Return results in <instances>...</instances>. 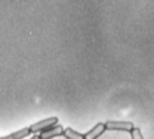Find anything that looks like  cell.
<instances>
[{
    "label": "cell",
    "instance_id": "6da1fadb",
    "mask_svg": "<svg viewBox=\"0 0 154 139\" xmlns=\"http://www.w3.org/2000/svg\"><path fill=\"white\" fill-rule=\"evenodd\" d=\"M58 123V117H48V118H45V120H41L34 124L30 126V131L31 133H36V132H40V131H43L48 127H52L54 124Z\"/></svg>",
    "mask_w": 154,
    "mask_h": 139
},
{
    "label": "cell",
    "instance_id": "7a4b0ae2",
    "mask_svg": "<svg viewBox=\"0 0 154 139\" xmlns=\"http://www.w3.org/2000/svg\"><path fill=\"white\" fill-rule=\"evenodd\" d=\"M106 124L107 129H112V131H125V132H131V129L134 128V124L131 122H124V121H109Z\"/></svg>",
    "mask_w": 154,
    "mask_h": 139
},
{
    "label": "cell",
    "instance_id": "3957f363",
    "mask_svg": "<svg viewBox=\"0 0 154 139\" xmlns=\"http://www.w3.org/2000/svg\"><path fill=\"white\" fill-rule=\"evenodd\" d=\"M64 133V128L61 126H58V124H54L52 127H48L46 128V131L42 132V134L40 135V138H43V139H49V138H53V137H58V135H61Z\"/></svg>",
    "mask_w": 154,
    "mask_h": 139
},
{
    "label": "cell",
    "instance_id": "277c9868",
    "mask_svg": "<svg viewBox=\"0 0 154 139\" xmlns=\"http://www.w3.org/2000/svg\"><path fill=\"white\" fill-rule=\"evenodd\" d=\"M105 129H107L105 123H97V124L94 126L88 133H85V139H94V138H97V137H100V135L105 132Z\"/></svg>",
    "mask_w": 154,
    "mask_h": 139
},
{
    "label": "cell",
    "instance_id": "5b68a950",
    "mask_svg": "<svg viewBox=\"0 0 154 139\" xmlns=\"http://www.w3.org/2000/svg\"><path fill=\"white\" fill-rule=\"evenodd\" d=\"M30 133H31L30 127H24V128H22V129H19V131H16V132H13V133L6 135L5 138H7V139H20V138L28 137Z\"/></svg>",
    "mask_w": 154,
    "mask_h": 139
},
{
    "label": "cell",
    "instance_id": "8992f818",
    "mask_svg": "<svg viewBox=\"0 0 154 139\" xmlns=\"http://www.w3.org/2000/svg\"><path fill=\"white\" fill-rule=\"evenodd\" d=\"M63 135H64L65 138H69V139H85V134H81V133L73 131V129L70 128V127H67V128L64 129Z\"/></svg>",
    "mask_w": 154,
    "mask_h": 139
},
{
    "label": "cell",
    "instance_id": "52a82bcc",
    "mask_svg": "<svg viewBox=\"0 0 154 139\" xmlns=\"http://www.w3.org/2000/svg\"><path fill=\"white\" fill-rule=\"evenodd\" d=\"M131 137H132L134 139H142V138H143V135H142L140 128H137V127H134V128L131 129Z\"/></svg>",
    "mask_w": 154,
    "mask_h": 139
}]
</instances>
